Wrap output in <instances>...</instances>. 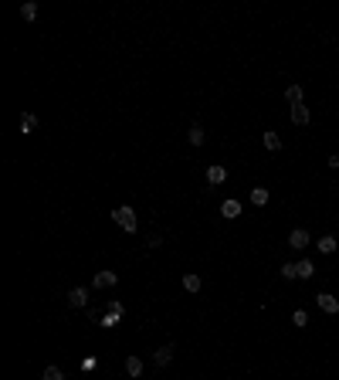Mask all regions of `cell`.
<instances>
[{
  "label": "cell",
  "instance_id": "cell-1",
  "mask_svg": "<svg viewBox=\"0 0 339 380\" xmlns=\"http://www.w3.org/2000/svg\"><path fill=\"white\" fill-rule=\"evenodd\" d=\"M112 221L122 227V231H129V235H136V227H139V221H136V211L129 207V204H122V207H115L112 211Z\"/></svg>",
  "mask_w": 339,
  "mask_h": 380
},
{
  "label": "cell",
  "instance_id": "cell-2",
  "mask_svg": "<svg viewBox=\"0 0 339 380\" xmlns=\"http://www.w3.org/2000/svg\"><path fill=\"white\" fill-rule=\"evenodd\" d=\"M316 302H319V309H322V313H329V316L339 313V299H336V295H329V292H319Z\"/></svg>",
  "mask_w": 339,
  "mask_h": 380
},
{
  "label": "cell",
  "instance_id": "cell-3",
  "mask_svg": "<svg viewBox=\"0 0 339 380\" xmlns=\"http://www.w3.org/2000/svg\"><path fill=\"white\" fill-rule=\"evenodd\" d=\"M115 282H119L115 272H95V275H92V285H95V289H112Z\"/></svg>",
  "mask_w": 339,
  "mask_h": 380
},
{
  "label": "cell",
  "instance_id": "cell-4",
  "mask_svg": "<svg viewBox=\"0 0 339 380\" xmlns=\"http://www.w3.org/2000/svg\"><path fill=\"white\" fill-rule=\"evenodd\" d=\"M224 180H227V170L221 167V163H210V167H207V183L217 187V183H224Z\"/></svg>",
  "mask_w": 339,
  "mask_h": 380
},
{
  "label": "cell",
  "instance_id": "cell-5",
  "mask_svg": "<svg viewBox=\"0 0 339 380\" xmlns=\"http://www.w3.org/2000/svg\"><path fill=\"white\" fill-rule=\"evenodd\" d=\"M288 245L299 248V251H302V248H309V231H305V227H295L292 235H288Z\"/></svg>",
  "mask_w": 339,
  "mask_h": 380
},
{
  "label": "cell",
  "instance_id": "cell-6",
  "mask_svg": "<svg viewBox=\"0 0 339 380\" xmlns=\"http://www.w3.org/2000/svg\"><path fill=\"white\" fill-rule=\"evenodd\" d=\"M169 360H173V343H166V347H159L156 353H153V363H156V367H166Z\"/></svg>",
  "mask_w": 339,
  "mask_h": 380
},
{
  "label": "cell",
  "instance_id": "cell-7",
  "mask_svg": "<svg viewBox=\"0 0 339 380\" xmlns=\"http://www.w3.org/2000/svg\"><path fill=\"white\" fill-rule=\"evenodd\" d=\"M316 275V265L309 261V258H302L299 265H295V279H312Z\"/></svg>",
  "mask_w": 339,
  "mask_h": 380
},
{
  "label": "cell",
  "instance_id": "cell-8",
  "mask_svg": "<svg viewBox=\"0 0 339 380\" xmlns=\"http://www.w3.org/2000/svg\"><path fill=\"white\" fill-rule=\"evenodd\" d=\"M187 139H190L193 146H203V139H207V133H203V126H200V123H193V126H190V133H187Z\"/></svg>",
  "mask_w": 339,
  "mask_h": 380
},
{
  "label": "cell",
  "instance_id": "cell-9",
  "mask_svg": "<svg viewBox=\"0 0 339 380\" xmlns=\"http://www.w3.org/2000/svg\"><path fill=\"white\" fill-rule=\"evenodd\" d=\"M125 373H129V377H143V360L139 357H125Z\"/></svg>",
  "mask_w": 339,
  "mask_h": 380
},
{
  "label": "cell",
  "instance_id": "cell-10",
  "mask_svg": "<svg viewBox=\"0 0 339 380\" xmlns=\"http://www.w3.org/2000/svg\"><path fill=\"white\" fill-rule=\"evenodd\" d=\"M285 102L288 105H302V85H288L285 89Z\"/></svg>",
  "mask_w": 339,
  "mask_h": 380
},
{
  "label": "cell",
  "instance_id": "cell-11",
  "mask_svg": "<svg viewBox=\"0 0 339 380\" xmlns=\"http://www.w3.org/2000/svg\"><path fill=\"white\" fill-rule=\"evenodd\" d=\"M85 302H89V292H85V289H71V292H68V306H78V309H81Z\"/></svg>",
  "mask_w": 339,
  "mask_h": 380
},
{
  "label": "cell",
  "instance_id": "cell-12",
  "mask_svg": "<svg viewBox=\"0 0 339 380\" xmlns=\"http://www.w3.org/2000/svg\"><path fill=\"white\" fill-rule=\"evenodd\" d=\"M336 248H339V238H332V235L319 238V251H322V255H332V251H336Z\"/></svg>",
  "mask_w": 339,
  "mask_h": 380
},
{
  "label": "cell",
  "instance_id": "cell-13",
  "mask_svg": "<svg viewBox=\"0 0 339 380\" xmlns=\"http://www.w3.org/2000/svg\"><path fill=\"white\" fill-rule=\"evenodd\" d=\"M292 123H295V126H305V123H309V109H305V102H302V105H292Z\"/></svg>",
  "mask_w": 339,
  "mask_h": 380
},
{
  "label": "cell",
  "instance_id": "cell-14",
  "mask_svg": "<svg viewBox=\"0 0 339 380\" xmlns=\"http://www.w3.org/2000/svg\"><path fill=\"white\" fill-rule=\"evenodd\" d=\"M221 214H224V217H241V204L237 201H224L221 204Z\"/></svg>",
  "mask_w": 339,
  "mask_h": 380
},
{
  "label": "cell",
  "instance_id": "cell-15",
  "mask_svg": "<svg viewBox=\"0 0 339 380\" xmlns=\"http://www.w3.org/2000/svg\"><path fill=\"white\" fill-rule=\"evenodd\" d=\"M251 204H255V207H265V204H268V190L255 187V190H251Z\"/></svg>",
  "mask_w": 339,
  "mask_h": 380
},
{
  "label": "cell",
  "instance_id": "cell-16",
  "mask_svg": "<svg viewBox=\"0 0 339 380\" xmlns=\"http://www.w3.org/2000/svg\"><path fill=\"white\" fill-rule=\"evenodd\" d=\"M265 149H268V153H278V149H282V139H278V133H265Z\"/></svg>",
  "mask_w": 339,
  "mask_h": 380
},
{
  "label": "cell",
  "instance_id": "cell-17",
  "mask_svg": "<svg viewBox=\"0 0 339 380\" xmlns=\"http://www.w3.org/2000/svg\"><path fill=\"white\" fill-rule=\"evenodd\" d=\"M200 285H203L200 275H193V272H190V275H183V289H187V292H200Z\"/></svg>",
  "mask_w": 339,
  "mask_h": 380
},
{
  "label": "cell",
  "instance_id": "cell-18",
  "mask_svg": "<svg viewBox=\"0 0 339 380\" xmlns=\"http://www.w3.org/2000/svg\"><path fill=\"white\" fill-rule=\"evenodd\" d=\"M21 17L24 21H34V17H37V4H34V0H27V4L21 7Z\"/></svg>",
  "mask_w": 339,
  "mask_h": 380
},
{
  "label": "cell",
  "instance_id": "cell-19",
  "mask_svg": "<svg viewBox=\"0 0 339 380\" xmlns=\"http://www.w3.org/2000/svg\"><path fill=\"white\" fill-rule=\"evenodd\" d=\"M41 380H65V373H61V367H45Z\"/></svg>",
  "mask_w": 339,
  "mask_h": 380
},
{
  "label": "cell",
  "instance_id": "cell-20",
  "mask_svg": "<svg viewBox=\"0 0 339 380\" xmlns=\"http://www.w3.org/2000/svg\"><path fill=\"white\" fill-rule=\"evenodd\" d=\"M21 129H24V133H34V129H37V119H34L31 112H24V119H21Z\"/></svg>",
  "mask_w": 339,
  "mask_h": 380
},
{
  "label": "cell",
  "instance_id": "cell-21",
  "mask_svg": "<svg viewBox=\"0 0 339 380\" xmlns=\"http://www.w3.org/2000/svg\"><path fill=\"white\" fill-rule=\"evenodd\" d=\"M292 323L299 326V329H305V326H309V313H302V309H299V313L292 316Z\"/></svg>",
  "mask_w": 339,
  "mask_h": 380
},
{
  "label": "cell",
  "instance_id": "cell-22",
  "mask_svg": "<svg viewBox=\"0 0 339 380\" xmlns=\"http://www.w3.org/2000/svg\"><path fill=\"white\" fill-rule=\"evenodd\" d=\"M282 275L285 279H295V265H282Z\"/></svg>",
  "mask_w": 339,
  "mask_h": 380
},
{
  "label": "cell",
  "instance_id": "cell-23",
  "mask_svg": "<svg viewBox=\"0 0 339 380\" xmlns=\"http://www.w3.org/2000/svg\"><path fill=\"white\" fill-rule=\"evenodd\" d=\"M329 167H332V170H339V157H336V153L329 157Z\"/></svg>",
  "mask_w": 339,
  "mask_h": 380
}]
</instances>
